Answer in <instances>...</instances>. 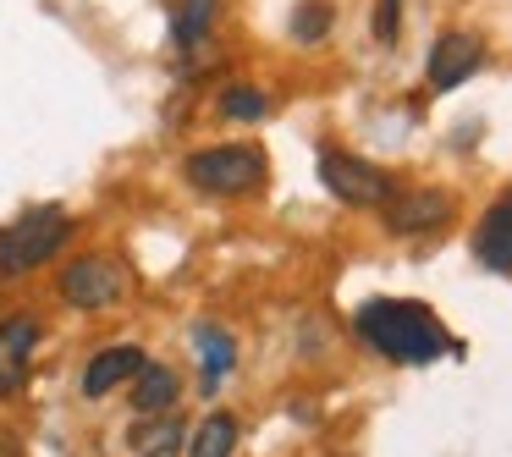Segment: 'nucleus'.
Segmentation results:
<instances>
[{"label": "nucleus", "mask_w": 512, "mask_h": 457, "mask_svg": "<svg viewBox=\"0 0 512 457\" xmlns=\"http://www.w3.org/2000/svg\"><path fill=\"white\" fill-rule=\"evenodd\" d=\"M193 342H199V358H204V386H215V380L232 369V358H237L232 336H226L221 325H199V331H193Z\"/></svg>", "instance_id": "4468645a"}, {"label": "nucleus", "mask_w": 512, "mask_h": 457, "mask_svg": "<svg viewBox=\"0 0 512 457\" xmlns=\"http://www.w3.org/2000/svg\"><path fill=\"white\" fill-rule=\"evenodd\" d=\"M171 402H177V375L166 364H149L144 358V369L133 375V408L149 419V413H171Z\"/></svg>", "instance_id": "9b49d317"}, {"label": "nucleus", "mask_w": 512, "mask_h": 457, "mask_svg": "<svg viewBox=\"0 0 512 457\" xmlns=\"http://www.w3.org/2000/svg\"><path fill=\"white\" fill-rule=\"evenodd\" d=\"M375 39H380V45H397V0H380V12H375Z\"/></svg>", "instance_id": "a211bd4d"}, {"label": "nucleus", "mask_w": 512, "mask_h": 457, "mask_svg": "<svg viewBox=\"0 0 512 457\" xmlns=\"http://www.w3.org/2000/svg\"><path fill=\"white\" fill-rule=\"evenodd\" d=\"M265 111H270V100L259 89H248V83H232L221 94V116H232V122H259Z\"/></svg>", "instance_id": "dca6fc26"}, {"label": "nucleus", "mask_w": 512, "mask_h": 457, "mask_svg": "<svg viewBox=\"0 0 512 457\" xmlns=\"http://www.w3.org/2000/svg\"><path fill=\"white\" fill-rule=\"evenodd\" d=\"M188 182L199 193H215V199H237V193H254L265 182V155L248 144H221V149H199L188 155Z\"/></svg>", "instance_id": "7ed1b4c3"}, {"label": "nucleus", "mask_w": 512, "mask_h": 457, "mask_svg": "<svg viewBox=\"0 0 512 457\" xmlns=\"http://www.w3.org/2000/svg\"><path fill=\"white\" fill-rule=\"evenodd\" d=\"M325 28H331V12H325V0H303L298 17H292V34H298L303 45H314V39H325Z\"/></svg>", "instance_id": "f3484780"}, {"label": "nucleus", "mask_w": 512, "mask_h": 457, "mask_svg": "<svg viewBox=\"0 0 512 457\" xmlns=\"http://www.w3.org/2000/svg\"><path fill=\"white\" fill-rule=\"evenodd\" d=\"M122 292H127V276H122V265L105 259V254H83L61 270V298H67L72 309H111Z\"/></svg>", "instance_id": "39448f33"}, {"label": "nucleus", "mask_w": 512, "mask_h": 457, "mask_svg": "<svg viewBox=\"0 0 512 457\" xmlns=\"http://www.w3.org/2000/svg\"><path fill=\"white\" fill-rule=\"evenodd\" d=\"M182 441H188V430H182V419H171V413H149V419L133 430V452L138 457H171Z\"/></svg>", "instance_id": "f8f14e48"}, {"label": "nucleus", "mask_w": 512, "mask_h": 457, "mask_svg": "<svg viewBox=\"0 0 512 457\" xmlns=\"http://www.w3.org/2000/svg\"><path fill=\"white\" fill-rule=\"evenodd\" d=\"M479 61H485V45H479L474 34H441L430 45V67H424V78H430V89H457V83L468 78V72H479Z\"/></svg>", "instance_id": "0eeeda50"}, {"label": "nucleus", "mask_w": 512, "mask_h": 457, "mask_svg": "<svg viewBox=\"0 0 512 457\" xmlns=\"http://www.w3.org/2000/svg\"><path fill=\"white\" fill-rule=\"evenodd\" d=\"M391 210H386V221H391V232H435V226L452 215V199H446L441 188H413V193H391Z\"/></svg>", "instance_id": "6e6552de"}, {"label": "nucleus", "mask_w": 512, "mask_h": 457, "mask_svg": "<svg viewBox=\"0 0 512 457\" xmlns=\"http://www.w3.org/2000/svg\"><path fill=\"white\" fill-rule=\"evenodd\" d=\"M138 369H144V347H133V342L105 347V353H94L89 369H83V397H105V391H116L122 380H133Z\"/></svg>", "instance_id": "9d476101"}, {"label": "nucleus", "mask_w": 512, "mask_h": 457, "mask_svg": "<svg viewBox=\"0 0 512 457\" xmlns=\"http://www.w3.org/2000/svg\"><path fill=\"white\" fill-rule=\"evenodd\" d=\"M474 254L485 270H512V193H501L485 210V221L474 232Z\"/></svg>", "instance_id": "1a4fd4ad"}, {"label": "nucleus", "mask_w": 512, "mask_h": 457, "mask_svg": "<svg viewBox=\"0 0 512 457\" xmlns=\"http://www.w3.org/2000/svg\"><path fill=\"white\" fill-rule=\"evenodd\" d=\"M210 23H215V0H182L177 17H171V39H177L182 50H193L210 34Z\"/></svg>", "instance_id": "2eb2a0df"}, {"label": "nucleus", "mask_w": 512, "mask_h": 457, "mask_svg": "<svg viewBox=\"0 0 512 457\" xmlns=\"http://www.w3.org/2000/svg\"><path fill=\"white\" fill-rule=\"evenodd\" d=\"M353 331L364 336L375 353H386L391 364H435L441 353H452V336L441 331L424 303H408V298H369L364 309L353 314Z\"/></svg>", "instance_id": "f257e3e1"}, {"label": "nucleus", "mask_w": 512, "mask_h": 457, "mask_svg": "<svg viewBox=\"0 0 512 457\" xmlns=\"http://www.w3.org/2000/svg\"><path fill=\"white\" fill-rule=\"evenodd\" d=\"M72 237V221L61 204H39V210L17 215L12 226H0V276H28L45 259L61 254V243Z\"/></svg>", "instance_id": "f03ea898"}, {"label": "nucleus", "mask_w": 512, "mask_h": 457, "mask_svg": "<svg viewBox=\"0 0 512 457\" xmlns=\"http://www.w3.org/2000/svg\"><path fill=\"white\" fill-rule=\"evenodd\" d=\"M320 182L342 204H353V210H375V204L391 199V177H386V171L369 166V160H358V155H342V149H325V155H320Z\"/></svg>", "instance_id": "20e7f679"}, {"label": "nucleus", "mask_w": 512, "mask_h": 457, "mask_svg": "<svg viewBox=\"0 0 512 457\" xmlns=\"http://www.w3.org/2000/svg\"><path fill=\"white\" fill-rule=\"evenodd\" d=\"M232 446H237V419L232 413H210V419L188 435V457H232Z\"/></svg>", "instance_id": "ddd939ff"}, {"label": "nucleus", "mask_w": 512, "mask_h": 457, "mask_svg": "<svg viewBox=\"0 0 512 457\" xmlns=\"http://www.w3.org/2000/svg\"><path fill=\"white\" fill-rule=\"evenodd\" d=\"M34 347H39V320L17 314V320L0 325V402L23 391L28 364H34Z\"/></svg>", "instance_id": "423d86ee"}]
</instances>
